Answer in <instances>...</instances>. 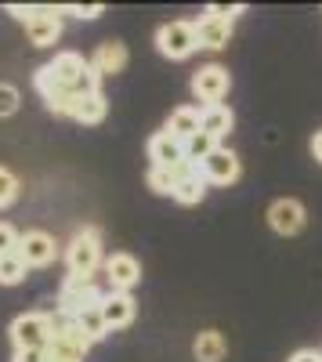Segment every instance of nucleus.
I'll return each mask as SVG.
<instances>
[{
    "label": "nucleus",
    "instance_id": "f257e3e1",
    "mask_svg": "<svg viewBox=\"0 0 322 362\" xmlns=\"http://www.w3.org/2000/svg\"><path fill=\"white\" fill-rule=\"evenodd\" d=\"M66 264L73 276H95V268L102 264V232L91 225L80 228L66 247Z\"/></svg>",
    "mask_w": 322,
    "mask_h": 362
},
{
    "label": "nucleus",
    "instance_id": "f03ea898",
    "mask_svg": "<svg viewBox=\"0 0 322 362\" xmlns=\"http://www.w3.org/2000/svg\"><path fill=\"white\" fill-rule=\"evenodd\" d=\"M54 341V322H51V312H25L11 322V344L15 351H25V348H51Z\"/></svg>",
    "mask_w": 322,
    "mask_h": 362
},
{
    "label": "nucleus",
    "instance_id": "7ed1b4c3",
    "mask_svg": "<svg viewBox=\"0 0 322 362\" xmlns=\"http://www.w3.org/2000/svg\"><path fill=\"white\" fill-rule=\"evenodd\" d=\"M102 290L95 286V276H66V283H62V290H58V312H66V315H80L83 308H95V305H102Z\"/></svg>",
    "mask_w": 322,
    "mask_h": 362
},
{
    "label": "nucleus",
    "instance_id": "20e7f679",
    "mask_svg": "<svg viewBox=\"0 0 322 362\" xmlns=\"http://www.w3.org/2000/svg\"><path fill=\"white\" fill-rule=\"evenodd\" d=\"M156 47L160 54L174 58V62H181V58H189L199 40H196V22H163L156 29Z\"/></svg>",
    "mask_w": 322,
    "mask_h": 362
},
{
    "label": "nucleus",
    "instance_id": "39448f33",
    "mask_svg": "<svg viewBox=\"0 0 322 362\" xmlns=\"http://www.w3.org/2000/svg\"><path fill=\"white\" fill-rule=\"evenodd\" d=\"M228 69L221 66H203L192 73V95L203 102V109L207 105H221V98L228 95Z\"/></svg>",
    "mask_w": 322,
    "mask_h": 362
},
{
    "label": "nucleus",
    "instance_id": "423d86ee",
    "mask_svg": "<svg viewBox=\"0 0 322 362\" xmlns=\"http://www.w3.org/2000/svg\"><path fill=\"white\" fill-rule=\"evenodd\" d=\"M199 174L207 177V185H232V181H239V174H243V163H239V156L232 153V148H217V153H210L207 160L199 163Z\"/></svg>",
    "mask_w": 322,
    "mask_h": 362
},
{
    "label": "nucleus",
    "instance_id": "0eeeda50",
    "mask_svg": "<svg viewBox=\"0 0 322 362\" xmlns=\"http://www.w3.org/2000/svg\"><path fill=\"white\" fill-rule=\"evenodd\" d=\"M304 221H308V210H304L301 199L282 196V199H275V203L268 206V225H272L279 235H297V232L304 228Z\"/></svg>",
    "mask_w": 322,
    "mask_h": 362
},
{
    "label": "nucleus",
    "instance_id": "6e6552de",
    "mask_svg": "<svg viewBox=\"0 0 322 362\" xmlns=\"http://www.w3.org/2000/svg\"><path fill=\"white\" fill-rule=\"evenodd\" d=\"M25 33H29V44L51 47L62 37V8H37L33 18L25 22Z\"/></svg>",
    "mask_w": 322,
    "mask_h": 362
},
{
    "label": "nucleus",
    "instance_id": "1a4fd4ad",
    "mask_svg": "<svg viewBox=\"0 0 322 362\" xmlns=\"http://www.w3.org/2000/svg\"><path fill=\"white\" fill-rule=\"evenodd\" d=\"M105 279H109V290H120V293H131V286L141 279V264L134 254H112L105 261Z\"/></svg>",
    "mask_w": 322,
    "mask_h": 362
},
{
    "label": "nucleus",
    "instance_id": "9d476101",
    "mask_svg": "<svg viewBox=\"0 0 322 362\" xmlns=\"http://www.w3.org/2000/svg\"><path fill=\"white\" fill-rule=\"evenodd\" d=\"M18 254H22V261H25L29 268H44V264L54 261L58 247H54V239H51L47 232L33 228V232H25V235L18 239Z\"/></svg>",
    "mask_w": 322,
    "mask_h": 362
},
{
    "label": "nucleus",
    "instance_id": "9b49d317",
    "mask_svg": "<svg viewBox=\"0 0 322 362\" xmlns=\"http://www.w3.org/2000/svg\"><path fill=\"white\" fill-rule=\"evenodd\" d=\"M149 160H153V167H178V163H185L189 160L185 141L174 138L170 131H156L149 138Z\"/></svg>",
    "mask_w": 322,
    "mask_h": 362
},
{
    "label": "nucleus",
    "instance_id": "f8f14e48",
    "mask_svg": "<svg viewBox=\"0 0 322 362\" xmlns=\"http://www.w3.org/2000/svg\"><path fill=\"white\" fill-rule=\"evenodd\" d=\"M102 319H105V326L109 329H124V326H131L134 322V297L131 293H120V290H109L105 297H102Z\"/></svg>",
    "mask_w": 322,
    "mask_h": 362
},
{
    "label": "nucleus",
    "instance_id": "ddd939ff",
    "mask_svg": "<svg viewBox=\"0 0 322 362\" xmlns=\"http://www.w3.org/2000/svg\"><path fill=\"white\" fill-rule=\"evenodd\" d=\"M196 40H199V47H207V51L228 47V40H232V22L199 15V22H196Z\"/></svg>",
    "mask_w": 322,
    "mask_h": 362
},
{
    "label": "nucleus",
    "instance_id": "4468645a",
    "mask_svg": "<svg viewBox=\"0 0 322 362\" xmlns=\"http://www.w3.org/2000/svg\"><path fill=\"white\" fill-rule=\"evenodd\" d=\"M91 66H95L98 76H116V73H124V66H127V47H124L120 40L98 44V51L91 54Z\"/></svg>",
    "mask_w": 322,
    "mask_h": 362
},
{
    "label": "nucleus",
    "instance_id": "2eb2a0df",
    "mask_svg": "<svg viewBox=\"0 0 322 362\" xmlns=\"http://www.w3.org/2000/svg\"><path fill=\"white\" fill-rule=\"evenodd\" d=\"M163 131H170L174 138H181V141H192L199 131H203V109H192V105H178L170 112V119H167V127Z\"/></svg>",
    "mask_w": 322,
    "mask_h": 362
},
{
    "label": "nucleus",
    "instance_id": "dca6fc26",
    "mask_svg": "<svg viewBox=\"0 0 322 362\" xmlns=\"http://www.w3.org/2000/svg\"><path fill=\"white\" fill-rule=\"evenodd\" d=\"M232 127H236V116H232L228 105H207V109H203V131H207L210 138L225 141Z\"/></svg>",
    "mask_w": 322,
    "mask_h": 362
},
{
    "label": "nucleus",
    "instance_id": "f3484780",
    "mask_svg": "<svg viewBox=\"0 0 322 362\" xmlns=\"http://www.w3.org/2000/svg\"><path fill=\"white\" fill-rule=\"evenodd\" d=\"M225 351H228V341L217 334V329H203V334L196 337V344H192L196 362H221Z\"/></svg>",
    "mask_w": 322,
    "mask_h": 362
},
{
    "label": "nucleus",
    "instance_id": "a211bd4d",
    "mask_svg": "<svg viewBox=\"0 0 322 362\" xmlns=\"http://www.w3.org/2000/svg\"><path fill=\"white\" fill-rule=\"evenodd\" d=\"M51 69H54V76L62 80L66 87H73L76 76L87 69V58L76 54V51H58V54H54V62H51Z\"/></svg>",
    "mask_w": 322,
    "mask_h": 362
},
{
    "label": "nucleus",
    "instance_id": "6ab92c4d",
    "mask_svg": "<svg viewBox=\"0 0 322 362\" xmlns=\"http://www.w3.org/2000/svg\"><path fill=\"white\" fill-rule=\"evenodd\" d=\"M203 196H207V177H203V174H189V177H181V181H178V189H174V199L185 203V206L203 203Z\"/></svg>",
    "mask_w": 322,
    "mask_h": 362
},
{
    "label": "nucleus",
    "instance_id": "aec40b11",
    "mask_svg": "<svg viewBox=\"0 0 322 362\" xmlns=\"http://www.w3.org/2000/svg\"><path fill=\"white\" fill-rule=\"evenodd\" d=\"M73 119H76V124H102V119H105V98H102V95L76 98V105H73Z\"/></svg>",
    "mask_w": 322,
    "mask_h": 362
},
{
    "label": "nucleus",
    "instance_id": "412c9836",
    "mask_svg": "<svg viewBox=\"0 0 322 362\" xmlns=\"http://www.w3.org/2000/svg\"><path fill=\"white\" fill-rule=\"evenodd\" d=\"M76 326L83 329V337L91 341V344H95V341H102V337L109 334V326H105V319H102V308H98V305H95V308H83V312L76 315Z\"/></svg>",
    "mask_w": 322,
    "mask_h": 362
},
{
    "label": "nucleus",
    "instance_id": "4be33fe9",
    "mask_svg": "<svg viewBox=\"0 0 322 362\" xmlns=\"http://www.w3.org/2000/svg\"><path fill=\"white\" fill-rule=\"evenodd\" d=\"M149 189L153 192H160V196H174V189H178V181H181V174H178V167H149Z\"/></svg>",
    "mask_w": 322,
    "mask_h": 362
},
{
    "label": "nucleus",
    "instance_id": "5701e85b",
    "mask_svg": "<svg viewBox=\"0 0 322 362\" xmlns=\"http://www.w3.org/2000/svg\"><path fill=\"white\" fill-rule=\"evenodd\" d=\"M25 272H29V264L22 261V254H18V250L0 257V283H4V286H15V283H22V279H25Z\"/></svg>",
    "mask_w": 322,
    "mask_h": 362
},
{
    "label": "nucleus",
    "instance_id": "b1692460",
    "mask_svg": "<svg viewBox=\"0 0 322 362\" xmlns=\"http://www.w3.org/2000/svg\"><path fill=\"white\" fill-rule=\"evenodd\" d=\"M217 148H221V141H217V138H210L207 131H199L192 141H185V153H189V160H192V163H203L210 153H217Z\"/></svg>",
    "mask_w": 322,
    "mask_h": 362
},
{
    "label": "nucleus",
    "instance_id": "393cba45",
    "mask_svg": "<svg viewBox=\"0 0 322 362\" xmlns=\"http://www.w3.org/2000/svg\"><path fill=\"white\" fill-rule=\"evenodd\" d=\"M33 87H37V90H40V95H44V102H47V98H54V95H58V90H69V87H66L62 80H58V76H54V69H51V62H47V66H40V69L33 73Z\"/></svg>",
    "mask_w": 322,
    "mask_h": 362
},
{
    "label": "nucleus",
    "instance_id": "a878e982",
    "mask_svg": "<svg viewBox=\"0 0 322 362\" xmlns=\"http://www.w3.org/2000/svg\"><path fill=\"white\" fill-rule=\"evenodd\" d=\"M15 199H18V177L8 167H0V210L11 206Z\"/></svg>",
    "mask_w": 322,
    "mask_h": 362
},
{
    "label": "nucleus",
    "instance_id": "bb28decb",
    "mask_svg": "<svg viewBox=\"0 0 322 362\" xmlns=\"http://www.w3.org/2000/svg\"><path fill=\"white\" fill-rule=\"evenodd\" d=\"M18 239H22V235H18L8 221H0V257H4V254H15V250H18Z\"/></svg>",
    "mask_w": 322,
    "mask_h": 362
},
{
    "label": "nucleus",
    "instance_id": "cd10ccee",
    "mask_svg": "<svg viewBox=\"0 0 322 362\" xmlns=\"http://www.w3.org/2000/svg\"><path fill=\"white\" fill-rule=\"evenodd\" d=\"M246 8L243 4H210L207 11H203V15H210V18H221V22H232V18H236V15H243Z\"/></svg>",
    "mask_w": 322,
    "mask_h": 362
},
{
    "label": "nucleus",
    "instance_id": "c85d7f7f",
    "mask_svg": "<svg viewBox=\"0 0 322 362\" xmlns=\"http://www.w3.org/2000/svg\"><path fill=\"white\" fill-rule=\"evenodd\" d=\"M18 109V90L11 83H0V116H11Z\"/></svg>",
    "mask_w": 322,
    "mask_h": 362
},
{
    "label": "nucleus",
    "instance_id": "c756f323",
    "mask_svg": "<svg viewBox=\"0 0 322 362\" xmlns=\"http://www.w3.org/2000/svg\"><path fill=\"white\" fill-rule=\"evenodd\" d=\"M62 11H66V15H76V18H98L105 8H102V4H87V8H83V4H69V8H62Z\"/></svg>",
    "mask_w": 322,
    "mask_h": 362
},
{
    "label": "nucleus",
    "instance_id": "7c9ffc66",
    "mask_svg": "<svg viewBox=\"0 0 322 362\" xmlns=\"http://www.w3.org/2000/svg\"><path fill=\"white\" fill-rule=\"evenodd\" d=\"M15 362H47V348H25V351H15Z\"/></svg>",
    "mask_w": 322,
    "mask_h": 362
},
{
    "label": "nucleus",
    "instance_id": "2f4dec72",
    "mask_svg": "<svg viewBox=\"0 0 322 362\" xmlns=\"http://www.w3.org/2000/svg\"><path fill=\"white\" fill-rule=\"evenodd\" d=\"M286 362H322V351H315V348H301V351H294Z\"/></svg>",
    "mask_w": 322,
    "mask_h": 362
},
{
    "label": "nucleus",
    "instance_id": "473e14b6",
    "mask_svg": "<svg viewBox=\"0 0 322 362\" xmlns=\"http://www.w3.org/2000/svg\"><path fill=\"white\" fill-rule=\"evenodd\" d=\"M8 11H11L15 18H22V22H29V18H33V11H37V8H22V4H8Z\"/></svg>",
    "mask_w": 322,
    "mask_h": 362
},
{
    "label": "nucleus",
    "instance_id": "72a5a7b5",
    "mask_svg": "<svg viewBox=\"0 0 322 362\" xmlns=\"http://www.w3.org/2000/svg\"><path fill=\"white\" fill-rule=\"evenodd\" d=\"M311 153H315V160L322 163V131H318V134L311 138Z\"/></svg>",
    "mask_w": 322,
    "mask_h": 362
}]
</instances>
